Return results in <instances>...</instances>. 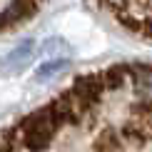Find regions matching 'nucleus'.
<instances>
[{"label": "nucleus", "instance_id": "obj_2", "mask_svg": "<svg viewBox=\"0 0 152 152\" xmlns=\"http://www.w3.org/2000/svg\"><path fill=\"white\" fill-rule=\"evenodd\" d=\"M42 0H0V28L20 23L33 15ZM117 20L142 35H152V0H100Z\"/></svg>", "mask_w": 152, "mask_h": 152}, {"label": "nucleus", "instance_id": "obj_4", "mask_svg": "<svg viewBox=\"0 0 152 152\" xmlns=\"http://www.w3.org/2000/svg\"><path fill=\"white\" fill-rule=\"evenodd\" d=\"M65 70H67V60L53 58V60H45L40 67H37L35 77H37V80H53L55 75H60V72H65Z\"/></svg>", "mask_w": 152, "mask_h": 152}, {"label": "nucleus", "instance_id": "obj_3", "mask_svg": "<svg viewBox=\"0 0 152 152\" xmlns=\"http://www.w3.org/2000/svg\"><path fill=\"white\" fill-rule=\"evenodd\" d=\"M33 55H35V42L25 40V42H20V45L8 55V65L12 67V70H20L23 65H28V62L33 60Z\"/></svg>", "mask_w": 152, "mask_h": 152}, {"label": "nucleus", "instance_id": "obj_1", "mask_svg": "<svg viewBox=\"0 0 152 152\" xmlns=\"http://www.w3.org/2000/svg\"><path fill=\"white\" fill-rule=\"evenodd\" d=\"M0 152H152V65L80 75L42 107L0 127Z\"/></svg>", "mask_w": 152, "mask_h": 152}, {"label": "nucleus", "instance_id": "obj_5", "mask_svg": "<svg viewBox=\"0 0 152 152\" xmlns=\"http://www.w3.org/2000/svg\"><path fill=\"white\" fill-rule=\"evenodd\" d=\"M65 48H67V42L62 40V37H48V40L42 42V53H45V58H53V55L62 53Z\"/></svg>", "mask_w": 152, "mask_h": 152}]
</instances>
